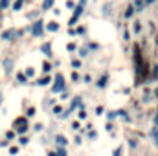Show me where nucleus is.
I'll use <instances>...</instances> for the list:
<instances>
[{
  "label": "nucleus",
  "instance_id": "f257e3e1",
  "mask_svg": "<svg viewBox=\"0 0 158 156\" xmlns=\"http://www.w3.org/2000/svg\"><path fill=\"white\" fill-rule=\"evenodd\" d=\"M55 81H57V85L53 86V90H55V92H59V90H63V85H64V83H63V75H61V73H59V75L55 77Z\"/></svg>",
  "mask_w": 158,
  "mask_h": 156
},
{
  "label": "nucleus",
  "instance_id": "f03ea898",
  "mask_svg": "<svg viewBox=\"0 0 158 156\" xmlns=\"http://www.w3.org/2000/svg\"><path fill=\"white\" fill-rule=\"evenodd\" d=\"M26 129H28L26 127V120H18L17 121V130L18 132H26Z\"/></svg>",
  "mask_w": 158,
  "mask_h": 156
},
{
  "label": "nucleus",
  "instance_id": "7ed1b4c3",
  "mask_svg": "<svg viewBox=\"0 0 158 156\" xmlns=\"http://www.w3.org/2000/svg\"><path fill=\"white\" fill-rule=\"evenodd\" d=\"M33 33H35V35H41V33H42V22H35V26H33Z\"/></svg>",
  "mask_w": 158,
  "mask_h": 156
},
{
  "label": "nucleus",
  "instance_id": "20e7f679",
  "mask_svg": "<svg viewBox=\"0 0 158 156\" xmlns=\"http://www.w3.org/2000/svg\"><path fill=\"white\" fill-rule=\"evenodd\" d=\"M151 136H153V140H154V143L158 145V129H153V130H151Z\"/></svg>",
  "mask_w": 158,
  "mask_h": 156
},
{
  "label": "nucleus",
  "instance_id": "39448f33",
  "mask_svg": "<svg viewBox=\"0 0 158 156\" xmlns=\"http://www.w3.org/2000/svg\"><path fill=\"white\" fill-rule=\"evenodd\" d=\"M48 29H50V31H57V29H59L57 22H50V24H48Z\"/></svg>",
  "mask_w": 158,
  "mask_h": 156
},
{
  "label": "nucleus",
  "instance_id": "423d86ee",
  "mask_svg": "<svg viewBox=\"0 0 158 156\" xmlns=\"http://www.w3.org/2000/svg\"><path fill=\"white\" fill-rule=\"evenodd\" d=\"M13 35H15V31H6V33H4L2 37H4V39H11Z\"/></svg>",
  "mask_w": 158,
  "mask_h": 156
},
{
  "label": "nucleus",
  "instance_id": "0eeeda50",
  "mask_svg": "<svg viewBox=\"0 0 158 156\" xmlns=\"http://www.w3.org/2000/svg\"><path fill=\"white\" fill-rule=\"evenodd\" d=\"M42 51H44L46 55H50V44H42Z\"/></svg>",
  "mask_w": 158,
  "mask_h": 156
},
{
  "label": "nucleus",
  "instance_id": "6e6552de",
  "mask_svg": "<svg viewBox=\"0 0 158 156\" xmlns=\"http://www.w3.org/2000/svg\"><path fill=\"white\" fill-rule=\"evenodd\" d=\"M52 4H53V0H44V9H48Z\"/></svg>",
  "mask_w": 158,
  "mask_h": 156
},
{
  "label": "nucleus",
  "instance_id": "1a4fd4ad",
  "mask_svg": "<svg viewBox=\"0 0 158 156\" xmlns=\"http://www.w3.org/2000/svg\"><path fill=\"white\" fill-rule=\"evenodd\" d=\"M22 8V0H17L15 2V9H20Z\"/></svg>",
  "mask_w": 158,
  "mask_h": 156
},
{
  "label": "nucleus",
  "instance_id": "9d476101",
  "mask_svg": "<svg viewBox=\"0 0 158 156\" xmlns=\"http://www.w3.org/2000/svg\"><path fill=\"white\" fill-rule=\"evenodd\" d=\"M18 81H20V83H26V75H22V73H18Z\"/></svg>",
  "mask_w": 158,
  "mask_h": 156
},
{
  "label": "nucleus",
  "instance_id": "9b49d317",
  "mask_svg": "<svg viewBox=\"0 0 158 156\" xmlns=\"http://www.w3.org/2000/svg\"><path fill=\"white\" fill-rule=\"evenodd\" d=\"M57 143H61V145H63V143H66V140L63 138V136H59V138H57Z\"/></svg>",
  "mask_w": 158,
  "mask_h": 156
},
{
  "label": "nucleus",
  "instance_id": "f8f14e48",
  "mask_svg": "<svg viewBox=\"0 0 158 156\" xmlns=\"http://www.w3.org/2000/svg\"><path fill=\"white\" fill-rule=\"evenodd\" d=\"M8 6H9L8 0H2V2H0V8H8Z\"/></svg>",
  "mask_w": 158,
  "mask_h": 156
},
{
  "label": "nucleus",
  "instance_id": "ddd939ff",
  "mask_svg": "<svg viewBox=\"0 0 158 156\" xmlns=\"http://www.w3.org/2000/svg\"><path fill=\"white\" fill-rule=\"evenodd\" d=\"M120 154H121V147H118V149H116V152H114V156H120Z\"/></svg>",
  "mask_w": 158,
  "mask_h": 156
},
{
  "label": "nucleus",
  "instance_id": "4468645a",
  "mask_svg": "<svg viewBox=\"0 0 158 156\" xmlns=\"http://www.w3.org/2000/svg\"><path fill=\"white\" fill-rule=\"evenodd\" d=\"M57 156H66V152H64V151H59V154H57Z\"/></svg>",
  "mask_w": 158,
  "mask_h": 156
},
{
  "label": "nucleus",
  "instance_id": "2eb2a0df",
  "mask_svg": "<svg viewBox=\"0 0 158 156\" xmlns=\"http://www.w3.org/2000/svg\"><path fill=\"white\" fill-rule=\"evenodd\" d=\"M0 103H2V95H0Z\"/></svg>",
  "mask_w": 158,
  "mask_h": 156
}]
</instances>
